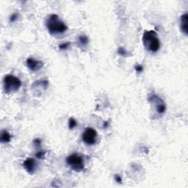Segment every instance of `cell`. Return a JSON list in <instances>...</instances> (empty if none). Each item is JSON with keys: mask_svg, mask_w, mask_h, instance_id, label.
<instances>
[{"mask_svg": "<svg viewBox=\"0 0 188 188\" xmlns=\"http://www.w3.org/2000/svg\"><path fill=\"white\" fill-rule=\"evenodd\" d=\"M47 28L52 35H59L68 30V27L57 14H51L48 16L46 22Z\"/></svg>", "mask_w": 188, "mask_h": 188, "instance_id": "6da1fadb", "label": "cell"}, {"mask_svg": "<svg viewBox=\"0 0 188 188\" xmlns=\"http://www.w3.org/2000/svg\"><path fill=\"white\" fill-rule=\"evenodd\" d=\"M143 43L145 49L150 52L155 53L160 49V41L154 30L145 31L143 35Z\"/></svg>", "mask_w": 188, "mask_h": 188, "instance_id": "7a4b0ae2", "label": "cell"}, {"mask_svg": "<svg viewBox=\"0 0 188 188\" xmlns=\"http://www.w3.org/2000/svg\"><path fill=\"white\" fill-rule=\"evenodd\" d=\"M22 86V81L18 77L12 75L7 74L3 80V88L5 93L10 94L18 91Z\"/></svg>", "mask_w": 188, "mask_h": 188, "instance_id": "3957f363", "label": "cell"}, {"mask_svg": "<svg viewBox=\"0 0 188 188\" xmlns=\"http://www.w3.org/2000/svg\"><path fill=\"white\" fill-rule=\"evenodd\" d=\"M67 165L75 171L80 172L85 168V161L83 157L77 154H72L66 158Z\"/></svg>", "mask_w": 188, "mask_h": 188, "instance_id": "277c9868", "label": "cell"}, {"mask_svg": "<svg viewBox=\"0 0 188 188\" xmlns=\"http://www.w3.org/2000/svg\"><path fill=\"white\" fill-rule=\"evenodd\" d=\"M82 141L86 145H93L96 143L98 133L93 128L87 127L84 130L83 133L82 135Z\"/></svg>", "mask_w": 188, "mask_h": 188, "instance_id": "5b68a950", "label": "cell"}, {"mask_svg": "<svg viewBox=\"0 0 188 188\" xmlns=\"http://www.w3.org/2000/svg\"><path fill=\"white\" fill-rule=\"evenodd\" d=\"M149 100L150 102H151L154 105L155 107H156L157 112H158L159 114H163V113L166 112V104H165V103L163 102L162 99H161L159 96H157V95H155V94L151 95V96L149 97Z\"/></svg>", "mask_w": 188, "mask_h": 188, "instance_id": "8992f818", "label": "cell"}, {"mask_svg": "<svg viewBox=\"0 0 188 188\" xmlns=\"http://www.w3.org/2000/svg\"><path fill=\"white\" fill-rule=\"evenodd\" d=\"M26 63L28 68L32 71V72H37V71H39L40 69H41L43 67V62H41V60L32 58V57H29V58L27 59Z\"/></svg>", "mask_w": 188, "mask_h": 188, "instance_id": "52a82bcc", "label": "cell"}, {"mask_svg": "<svg viewBox=\"0 0 188 188\" xmlns=\"http://www.w3.org/2000/svg\"><path fill=\"white\" fill-rule=\"evenodd\" d=\"M23 166L30 174H33L38 168V164L33 158H27L24 160Z\"/></svg>", "mask_w": 188, "mask_h": 188, "instance_id": "ba28073f", "label": "cell"}, {"mask_svg": "<svg viewBox=\"0 0 188 188\" xmlns=\"http://www.w3.org/2000/svg\"><path fill=\"white\" fill-rule=\"evenodd\" d=\"M188 16L187 13H185L181 16L180 19V27H181L182 32H183L185 35H187L188 34Z\"/></svg>", "mask_w": 188, "mask_h": 188, "instance_id": "9c48e42d", "label": "cell"}, {"mask_svg": "<svg viewBox=\"0 0 188 188\" xmlns=\"http://www.w3.org/2000/svg\"><path fill=\"white\" fill-rule=\"evenodd\" d=\"M11 141V135L6 130H2L1 132V137H0V141L2 143H10Z\"/></svg>", "mask_w": 188, "mask_h": 188, "instance_id": "30bf717a", "label": "cell"}, {"mask_svg": "<svg viewBox=\"0 0 188 188\" xmlns=\"http://www.w3.org/2000/svg\"><path fill=\"white\" fill-rule=\"evenodd\" d=\"M78 43L80 47H87L88 43H89V38L85 35H82L79 36Z\"/></svg>", "mask_w": 188, "mask_h": 188, "instance_id": "8fae6325", "label": "cell"}, {"mask_svg": "<svg viewBox=\"0 0 188 188\" xmlns=\"http://www.w3.org/2000/svg\"><path fill=\"white\" fill-rule=\"evenodd\" d=\"M77 126V122L74 118H70L68 121V128L70 129H74Z\"/></svg>", "mask_w": 188, "mask_h": 188, "instance_id": "7c38bea8", "label": "cell"}, {"mask_svg": "<svg viewBox=\"0 0 188 188\" xmlns=\"http://www.w3.org/2000/svg\"><path fill=\"white\" fill-rule=\"evenodd\" d=\"M18 13H13L12 15H11L10 16V22L11 23H13L15 22H16L17 19L18 18Z\"/></svg>", "mask_w": 188, "mask_h": 188, "instance_id": "4fadbf2b", "label": "cell"}, {"mask_svg": "<svg viewBox=\"0 0 188 188\" xmlns=\"http://www.w3.org/2000/svg\"><path fill=\"white\" fill-rule=\"evenodd\" d=\"M45 155H46L45 151H39L35 154V157H37L38 159H44Z\"/></svg>", "mask_w": 188, "mask_h": 188, "instance_id": "5bb4252c", "label": "cell"}, {"mask_svg": "<svg viewBox=\"0 0 188 188\" xmlns=\"http://www.w3.org/2000/svg\"><path fill=\"white\" fill-rule=\"evenodd\" d=\"M70 45H71L70 43H68V42H66V43H61L60 45H59L58 47H59V49H60V50H66V49H68Z\"/></svg>", "mask_w": 188, "mask_h": 188, "instance_id": "9a60e30c", "label": "cell"}, {"mask_svg": "<svg viewBox=\"0 0 188 188\" xmlns=\"http://www.w3.org/2000/svg\"><path fill=\"white\" fill-rule=\"evenodd\" d=\"M42 143V141L40 138H36V139H35L33 141V144L34 145H35L36 147H40L41 146Z\"/></svg>", "mask_w": 188, "mask_h": 188, "instance_id": "2e32d148", "label": "cell"}, {"mask_svg": "<svg viewBox=\"0 0 188 188\" xmlns=\"http://www.w3.org/2000/svg\"><path fill=\"white\" fill-rule=\"evenodd\" d=\"M135 71L138 73H141L143 72V67L141 66V65H136V66H135Z\"/></svg>", "mask_w": 188, "mask_h": 188, "instance_id": "e0dca14e", "label": "cell"}, {"mask_svg": "<svg viewBox=\"0 0 188 188\" xmlns=\"http://www.w3.org/2000/svg\"><path fill=\"white\" fill-rule=\"evenodd\" d=\"M115 181H116L117 183H121L122 182V178L120 175H118V174H116L115 175Z\"/></svg>", "mask_w": 188, "mask_h": 188, "instance_id": "ac0fdd59", "label": "cell"}, {"mask_svg": "<svg viewBox=\"0 0 188 188\" xmlns=\"http://www.w3.org/2000/svg\"><path fill=\"white\" fill-rule=\"evenodd\" d=\"M118 54H119V55H126V51L125 50V49H124V48L120 47L119 49H118Z\"/></svg>", "mask_w": 188, "mask_h": 188, "instance_id": "d6986e66", "label": "cell"}]
</instances>
